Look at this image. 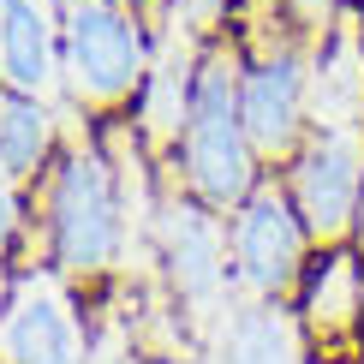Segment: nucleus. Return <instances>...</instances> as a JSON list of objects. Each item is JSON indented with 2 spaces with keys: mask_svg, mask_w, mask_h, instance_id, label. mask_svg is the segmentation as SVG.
Returning a JSON list of instances; mask_svg holds the SVG:
<instances>
[{
  "mask_svg": "<svg viewBox=\"0 0 364 364\" xmlns=\"http://www.w3.org/2000/svg\"><path fill=\"white\" fill-rule=\"evenodd\" d=\"M42 227H48V269L72 287L108 281L126 257V191H119V168L102 149V138H78L60 149L42 186Z\"/></svg>",
  "mask_w": 364,
  "mask_h": 364,
  "instance_id": "obj_1",
  "label": "nucleus"
},
{
  "mask_svg": "<svg viewBox=\"0 0 364 364\" xmlns=\"http://www.w3.org/2000/svg\"><path fill=\"white\" fill-rule=\"evenodd\" d=\"M239 72H245L239 36H215L203 48V66H197L186 132H179V144H173L179 186H186L197 203L221 209V215H233V209L269 179L263 156H257V144L245 132V114H239Z\"/></svg>",
  "mask_w": 364,
  "mask_h": 364,
  "instance_id": "obj_2",
  "label": "nucleus"
},
{
  "mask_svg": "<svg viewBox=\"0 0 364 364\" xmlns=\"http://www.w3.org/2000/svg\"><path fill=\"white\" fill-rule=\"evenodd\" d=\"M60 60H66V102L114 119L144 96L156 66V30L138 0H60Z\"/></svg>",
  "mask_w": 364,
  "mask_h": 364,
  "instance_id": "obj_3",
  "label": "nucleus"
},
{
  "mask_svg": "<svg viewBox=\"0 0 364 364\" xmlns=\"http://www.w3.org/2000/svg\"><path fill=\"white\" fill-rule=\"evenodd\" d=\"M149 239H156V263L168 275V293L186 328L209 341V328L239 305V275H233V245H227V215L197 203L186 186L149 197Z\"/></svg>",
  "mask_w": 364,
  "mask_h": 364,
  "instance_id": "obj_4",
  "label": "nucleus"
},
{
  "mask_svg": "<svg viewBox=\"0 0 364 364\" xmlns=\"http://www.w3.org/2000/svg\"><path fill=\"white\" fill-rule=\"evenodd\" d=\"M227 245H233V275L245 299H281L293 305L299 281H305L316 239L305 215L293 209V191H287L281 173H269L245 203L227 215Z\"/></svg>",
  "mask_w": 364,
  "mask_h": 364,
  "instance_id": "obj_5",
  "label": "nucleus"
},
{
  "mask_svg": "<svg viewBox=\"0 0 364 364\" xmlns=\"http://www.w3.org/2000/svg\"><path fill=\"white\" fill-rule=\"evenodd\" d=\"M239 114L263 156V168H287L299 144L311 138V42L275 36V42H239Z\"/></svg>",
  "mask_w": 364,
  "mask_h": 364,
  "instance_id": "obj_6",
  "label": "nucleus"
},
{
  "mask_svg": "<svg viewBox=\"0 0 364 364\" xmlns=\"http://www.w3.org/2000/svg\"><path fill=\"white\" fill-rule=\"evenodd\" d=\"M293 209L305 215L316 251L353 245L358 203H364V126H311L299 156L281 168Z\"/></svg>",
  "mask_w": 364,
  "mask_h": 364,
  "instance_id": "obj_7",
  "label": "nucleus"
},
{
  "mask_svg": "<svg viewBox=\"0 0 364 364\" xmlns=\"http://www.w3.org/2000/svg\"><path fill=\"white\" fill-rule=\"evenodd\" d=\"M0 364H96L72 281L54 269H18L12 305L0 316Z\"/></svg>",
  "mask_w": 364,
  "mask_h": 364,
  "instance_id": "obj_8",
  "label": "nucleus"
},
{
  "mask_svg": "<svg viewBox=\"0 0 364 364\" xmlns=\"http://www.w3.org/2000/svg\"><path fill=\"white\" fill-rule=\"evenodd\" d=\"M293 316L316 364H364V257L353 245L316 251L293 293Z\"/></svg>",
  "mask_w": 364,
  "mask_h": 364,
  "instance_id": "obj_9",
  "label": "nucleus"
},
{
  "mask_svg": "<svg viewBox=\"0 0 364 364\" xmlns=\"http://www.w3.org/2000/svg\"><path fill=\"white\" fill-rule=\"evenodd\" d=\"M0 84L24 96H66L60 0H0Z\"/></svg>",
  "mask_w": 364,
  "mask_h": 364,
  "instance_id": "obj_10",
  "label": "nucleus"
},
{
  "mask_svg": "<svg viewBox=\"0 0 364 364\" xmlns=\"http://www.w3.org/2000/svg\"><path fill=\"white\" fill-rule=\"evenodd\" d=\"M209 364H316L293 305L281 299H239L209 328Z\"/></svg>",
  "mask_w": 364,
  "mask_h": 364,
  "instance_id": "obj_11",
  "label": "nucleus"
},
{
  "mask_svg": "<svg viewBox=\"0 0 364 364\" xmlns=\"http://www.w3.org/2000/svg\"><path fill=\"white\" fill-rule=\"evenodd\" d=\"M311 126H364V0L311 48Z\"/></svg>",
  "mask_w": 364,
  "mask_h": 364,
  "instance_id": "obj_12",
  "label": "nucleus"
},
{
  "mask_svg": "<svg viewBox=\"0 0 364 364\" xmlns=\"http://www.w3.org/2000/svg\"><path fill=\"white\" fill-rule=\"evenodd\" d=\"M60 114L54 102L24 96V90H0V168L18 179H48L60 161Z\"/></svg>",
  "mask_w": 364,
  "mask_h": 364,
  "instance_id": "obj_13",
  "label": "nucleus"
},
{
  "mask_svg": "<svg viewBox=\"0 0 364 364\" xmlns=\"http://www.w3.org/2000/svg\"><path fill=\"white\" fill-rule=\"evenodd\" d=\"M269 6H275V24H281L293 42H311V48H316V42L341 24L346 0H269Z\"/></svg>",
  "mask_w": 364,
  "mask_h": 364,
  "instance_id": "obj_14",
  "label": "nucleus"
},
{
  "mask_svg": "<svg viewBox=\"0 0 364 364\" xmlns=\"http://www.w3.org/2000/svg\"><path fill=\"white\" fill-rule=\"evenodd\" d=\"M233 6L239 0H161V12H168L173 24H191L197 36H209V42L221 36V24H233Z\"/></svg>",
  "mask_w": 364,
  "mask_h": 364,
  "instance_id": "obj_15",
  "label": "nucleus"
},
{
  "mask_svg": "<svg viewBox=\"0 0 364 364\" xmlns=\"http://www.w3.org/2000/svg\"><path fill=\"white\" fill-rule=\"evenodd\" d=\"M24 245V179L0 168V257Z\"/></svg>",
  "mask_w": 364,
  "mask_h": 364,
  "instance_id": "obj_16",
  "label": "nucleus"
},
{
  "mask_svg": "<svg viewBox=\"0 0 364 364\" xmlns=\"http://www.w3.org/2000/svg\"><path fill=\"white\" fill-rule=\"evenodd\" d=\"M114 364H191V358H179V353H138V346H132V353H119Z\"/></svg>",
  "mask_w": 364,
  "mask_h": 364,
  "instance_id": "obj_17",
  "label": "nucleus"
},
{
  "mask_svg": "<svg viewBox=\"0 0 364 364\" xmlns=\"http://www.w3.org/2000/svg\"><path fill=\"white\" fill-rule=\"evenodd\" d=\"M12 287H18V269L0 257V316H6V305H12Z\"/></svg>",
  "mask_w": 364,
  "mask_h": 364,
  "instance_id": "obj_18",
  "label": "nucleus"
},
{
  "mask_svg": "<svg viewBox=\"0 0 364 364\" xmlns=\"http://www.w3.org/2000/svg\"><path fill=\"white\" fill-rule=\"evenodd\" d=\"M353 251L364 257V203H358V227H353Z\"/></svg>",
  "mask_w": 364,
  "mask_h": 364,
  "instance_id": "obj_19",
  "label": "nucleus"
},
{
  "mask_svg": "<svg viewBox=\"0 0 364 364\" xmlns=\"http://www.w3.org/2000/svg\"><path fill=\"white\" fill-rule=\"evenodd\" d=\"M0 90H6V84H0Z\"/></svg>",
  "mask_w": 364,
  "mask_h": 364,
  "instance_id": "obj_20",
  "label": "nucleus"
}]
</instances>
